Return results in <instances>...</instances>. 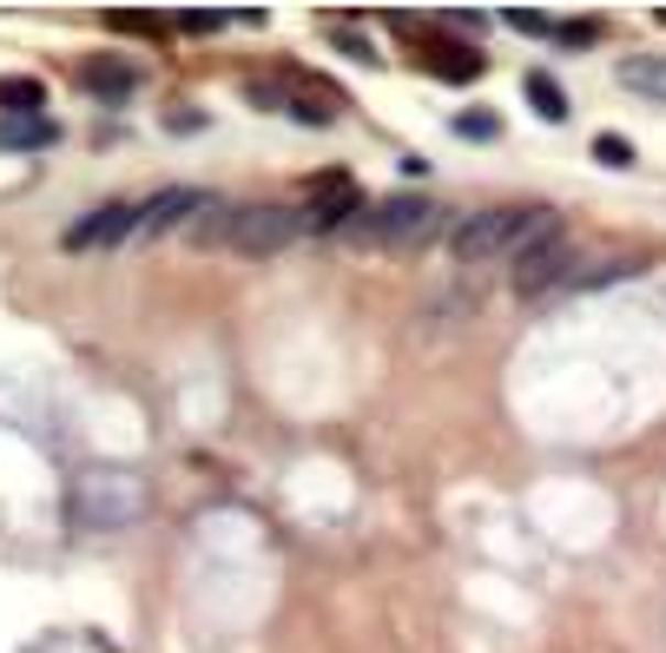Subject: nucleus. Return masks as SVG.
I'll return each mask as SVG.
<instances>
[{
  "instance_id": "nucleus-1",
  "label": "nucleus",
  "mask_w": 666,
  "mask_h": 653,
  "mask_svg": "<svg viewBox=\"0 0 666 653\" xmlns=\"http://www.w3.org/2000/svg\"><path fill=\"white\" fill-rule=\"evenodd\" d=\"M555 231H561V211H548V205H495V211L456 218L443 251L456 271H482V264H515L522 251H535Z\"/></svg>"
},
{
  "instance_id": "nucleus-2",
  "label": "nucleus",
  "mask_w": 666,
  "mask_h": 653,
  "mask_svg": "<svg viewBox=\"0 0 666 653\" xmlns=\"http://www.w3.org/2000/svg\"><path fill=\"white\" fill-rule=\"evenodd\" d=\"M185 238L238 251V258H277V251L310 238V218H304V205H231V198H211L185 225Z\"/></svg>"
},
{
  "instance_id": "nucleus-3",
  "label": "nucleus",
  "mask_w": 666,
  "mask_h": 653,
  "mask_svg": "<svg viewBox=\"0 0 666 653\" xmlns=\"http://www.w3.org/2000/svg\"><path fill=\"white\" fill-rule=\"evenodd\" d=\"M449 205L443 198H423V192H390V198H363L357 218L337 231L343 244L357 251H416V244H436L449 238Z\"/></svg>"
},
{
  "instance_id": "nucleus-4",
  "label": "nucleus",
  "mask_w": 666,
  "mask_h": 653,
  "mask_svg": "<svg viewBox=\"0 0 666 653\" xmlns=\"http://www.w3.org/2000/svg\"><path fill=\"white\" fill-rule=\"evenodd\" d=\"M145 509H152V489H145L139 469H79L73 489H66V515H73V529H86V535H119V529H132Z\"/></svg>"
},
{
  "instance_id": "nucleus-5",
  "label": "nucleus",
  "mask_w": 666,
  "mask_h": 653,
  "mask_svg": "<svg viewBox=\"0 0 666 653\" xmlns=\"http://www.w3.org/2000/svg\"><path fill=\"white\" fill-rule=\"evenodd\" d=\"M581 271V258H575V244H568V225L555 231V238H542L535 251H522L515 264H509V284H515V297H561V284Z\"/></svg>"
},
{
  "instance_id": "nucleus-6",
  "label": "nucleus",
  "mask_w": 666,
  "mask_h": 653,
  "mask_svg": "<svg viewBox=\"0 0 666 653\" xmlns=\"http://www.w3.org/2000/svg\"><path fill=\"white\" fill-rule=\"evenodd\" d=\"M132 238H139V205H132V198H106V205H92L79 225L59 231L66 251H112V244H132Z\"/></svg>"
},
{
  "instance_id": "nucleus-7",
  "label": "nucleus",
  "mask_w": 666,
  "mask_h": 653,
  "mask_svg": "<svg viewBox=\"0 0 666 653\" xmlns=\"http://www.w3.org/2000/svg\"><path fill=\"white\" fill-rule=\"evenodd\" d=\"M211 198H218V192H192V185H165V192H152V198L139 205V238H165V231L185 238V225H192Z\"/></svg>"
},
{
  "instance_id": "nucleus-8",
  "label": "nucleus",
  "mask_w": 666,
  "mask_h": 653,
  "mask_svg": "<svg viewBox=\"0 0 666 653\" xmlns=\"http://www.w3.org/2000/svg\"><path fill=\"white\" fill-rule=\"evenodd\" d=\"M244 92H251L264 112H284V119H304V126H330V119H337L330 106H310V99H297V92H291V86H277V79H251Z\"/></svg>"
},
{
  "instance_id": "nucleus-9",
  "label": "nucleus",
  "mask_w": 666,
  "mask_h": 653,
  "mask_svg": "<svg viewBox=\"0 0 666 653\" xmlns=\"http://www.w3.org/2000/svg\"><path fill=\"white\" fill-rule=\"evenodd\" d=\"M79 86L99 92V99H132L139 73H132V59H86V66H79Z\"/></svg>"
},
{
  "instance_id": "nucleus-10",
  "label": "nucleus",
  "mask_w": 666,
  "mask_h": 653,
  "mask_svg": "<svg viewBox=\"0 0 666 653\" xmlns=\"http://www.w3.org/2000/svg\"><path fill=\"white\" fill-rule=\"evenodd\" d=\"M59 145V126L46 112H26V119H0V152H46Z\"/></svg>"
},
{
  "instance_id": "nucleus-11",
  "label": "nucleus",
  "mask_w": 666,
  "mask_h": 653,
  "mask_svg": "<svg viewBox=\"0 0 666 653\" xmlns=\"http://www.w3.org/2000/svg\"><path fill=\"white\" fill-rule=\"evenodd\" d=\"M647 264L641 258H594V264H581L568 284H561V297H575V291H608V284H621V277H641Z\"/></svg>"
},
{
  "instance_id": "nucleus-12",
  "label": "nucleus",
  "mask_w": 666,
  "mask_h": 653,
  "mask_svg": "<svg viewBox=\"0 0 666 653\" xmlns=\"http://www.w3.org/2000/svg\"><path fill=\"white\" fill-rule=\"evenodd\" d=\"M621 86H634L647 99H666V53H627L621 59Z\"/></svg>"
},
{
  "instance_id": "nucleus-13",
  "label": "nucleus",
  "mask_w": 666,
  "mask_h": 653,
  "mask_svg": "<svg viewBox=\"0 0 666 653\" xmlns=\"http://www.w3.org/2000/svg\"><path fill=\"white\" fill-rule=\"evenodd\" d=\"M0 106H7V119H26V112L46 106V86L33 73H13V79H0Z\"/></svg>"
},
{
  "instance_id": "nucleus-14",
  "label": "nucleus",
  "mask_w": 666,
  "mask_h": 653,
  "mask_svg": "<svg viewBox=\"0 0 666 653\" xmlns=\"http://www.w3.org/2000/svg\"><path fill=\"white\" fill-rule=\"evenodd\" d=\"M528 99H535V112H542V119H555V126L568 119V92H561L548 73H528Z\"/></svg>"
},
{
  "instance_id": "nucleus-15",
  "label": "nucleus",
  "mask_w": 666,
  "mask_h": 653,
  "mask_svg": "<svg viewBox=\"0 0 666 653\" xmlns=\"http://www.w3.org/2000/svg\"><path fill=\"white\" fill-rule=\"evenodd\" d=\"M429 73H443V79H476V73H482V53L456 46V59H429Z\"/></svg>"
},
{
  "instance_id": "nucleus-16",
  "label": "nucleus",
  "mask_w": 666,
  "mask_h": 653,
  "mask_svg": "<svg viewBox=\"0 0 666 653\" xmlns=\"http://www.w3.org/2000/svg\"><path fill=\"white\" fill-rule=\"evenodd\" d=\"M594 159L614 165V172H627V165H634V145H627L621 132H601V139H594Z\"/></svg>"
},
{
  "instance_id": "nucleus-17",
  "label": "nucleus",
  "mask_w": 666,
  "mask_h": 653,
  "mask_svg": "<svg viewBox=\"0 0 666 653\" xmlns=\"http://www.w3.org/2000/svg\"><path fill=\"white\" fill-rule=\"evenodd\" d=\"M456 132H462V139H495V132H502V119H495V112H462V119H456Z\"/></svg>"
},
{
  "instance_id": "nucleus-18",
  "label": "nucleus",
  "mask_w": 666,
  "mask_h": 653,
  "mask_svg": "<svg viewBox=\"0 0 666 653\" xmlns=\"http://www.w3.org/2000/svg\"><path fill=\"white\" fill-rule=\"evenodd\" d=\"M112 26L119 33H165L172 20H159V13H112Z\"/></svg>"
},
{
  "instance_id": "nucleus-19",
  "label": "nucleus",
  "mask_w": 666,
  "mask_h": 653,
  "mask_svg": "<svg viewBox=\"0 0 666 653\" xmlns=\"http://www.w3.org/2000/svg\"><path fill=\"white\" fill-rule=\"evenodd\" d=\"M555 40H568V46H594V20H568V26H555Z\"/></svg>"
},
{
  "instance_id": "nucleus-20",
  "label": "nucleus",
  "mask_w": 666,
  "mask_h": 653,
  "mask_svg": "<svg viewBox=\"0 0 666 653\" xmlns=\"http://www.w3.org/2000/svg\"><path fill=\"white\" fill-rule=\"evenodd\" d=\"M509 26L515 33H555V20H542V13H509Z\"/></svg>"
},
{
  "instance_id": "nucleus-21",
  "label": "nucleus",
  "mask_w": 666,
  "mask_h": 653,
  "mask_svg": "<svg viewBox=\"0 0 666 653\" xmlns=\"http://www.w3.org/2000/svg\"><path fill=\"white\" fill-rule=\"evenodd\" d=\"M660 26H666V13H660Z\"/></svg>"
}]
</instances>
